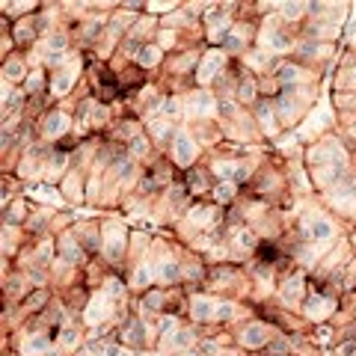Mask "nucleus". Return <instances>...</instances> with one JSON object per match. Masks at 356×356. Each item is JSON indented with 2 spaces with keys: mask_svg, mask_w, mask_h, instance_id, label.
Returning a JSON list of instances; mask_svg holds the SVG:
<instances>
[{
  "mask_svg": "<svg viewBox=\"0 0 356 356\" xmlns=\"http://www.w3.org/2000/svg\"><path fill=\"white\" fill-rule=\"evenodd\" d=\"M172 161L181 170H193L199 166V146H196V134L191 131H178L172 140Z\"/></svg>",
  "mask_w": 356,
  "mask_h": 356,
  "instance_id": "f257e3e1",
  "label": "nucleus"
},
{
  "mask_svg": "<svg viewBox=\"0 0 356 356\" xmlns=\"http://www.w3.org/2000/svg\"><path fill=\"white\" fill-rule=\"evenodd\" d=\"M69 131H72V119H69V113H65V110H60V107L48 110V113L42 116V122H39V137H42V140L60 143V140L69 137Z\"/></svg>",
  "mask_w": 356,
  "mask_h": 356,
  "instance_id": "f03ea898",
  "label": "nucleus"
},
{
  "mask_svg": "<svg viewBox=\"0 0 356 356\" xmlns=\"http://www.w3.org/2000/svg\"><path fill=\"white\" fill-rule=\"evenodd\" d=\"M238 341L241 348L247 350H267V344H270V330H267L261 321H247L241 330H238Z\"/></svg>",
  "mask_w": 356,
  "mask_h": 356,
  "instance_id": "7ed1b4c3",
  "label": "nucleus"
},
{
  "mask_svg": "<svg viewBox=\"0 0 356 356\" xmlns=\"http://www.w3.org/2000/svg\"><path fill=\"white\" fill-rule=\"evenodd\" d=\"M300 232H303L306 241H330V238H336V222L327 217H306Z\"/></svg>",
  "mask_w": 356,
  "mask_h": 356,
  "instance_id": "20e7f679",
  "label": "nucleus"
},
{
  "mask_svg": "<svg viewBox=\"0 0 356 356\" xmlns=\"http://www.w3.org/2000/svg\"><path fill=\"white\" fill-rule=\"evenodd\" d=\"M191 321H196V324L217 321V303L211 297H191Z\"/></svg>",
  "mask_w": 356,
  "mask_h": 356,
  "instance_id": "39448f33",
  "label": "nucleus"
},
{
  "mask_svg": "<svg viewBox=\"0 0 356 356\" xmlns=\"http://www.w3.org/2000/svg\"><path fill=\"white\" fill-rule=\"evenodd\" d=\"M57 247H60V259H63L65 264H81V261H83V255H86L83 247H81V241H77V235L72 238L69 232H65V235L60 238Z\"/></svg>",
  "mask_w": 356,
  "mask_h": 356,
  "instance_id": "423d86ee",
  "label": "nucleus"
},
{
  "mask_svg": "<svg viewBox=\"0 0 356 356\" xmlns=\"http://www.w3.org/2000/svg\"><path fill=\"white\" fill-rule=\"evenodd\" d=\"M161 60H163V48H161V44L146 42V44H140L137 57H134V65H140V69L146 72V69H154Z\"/></svg>",
  "mask_w": 356,
  "mask_h": 356,
  "instance_id": "0eeeda50",
  "label": "nucleus"
},
{
  "mask_svg": "<svg viewBox=\"0 0 356 356\" xmlns=\"http://www.w3.org/2000/svg\"><path fill=\"white\" fill-rule=\"evenodd\" d=\"M3 77H6V83H9V86L24 83V81H27V65H24V60L6 57V60H3Z\"/></svg>",
  "mask_w": 356,
  "mask_h": 356,
  "instance_id": "6e6552de",
  "label": "nucleus"
},
{
  "mask_svg": "<svg viewBox=\"0 0 356 356\" xmlns=\"http://www.w3.org/2000/svg\"><path fill=\"white\" fill-rule=\"evenodd\" d=\"M211 196H214V205L226 208V205H232L238 199V184L235 181H217L214 191H211Z\"/></svg>",
  "mask_w": 356,
  "mask_h": 356,
  "instance_id": "1a4fd4ad",
  "label": "nucleus"
},
{
  "mask_svg": "<svg viewBox=\"0 0 356 356\" xmlns=\"http://www.w3.org/2000/svg\"><path fill=\"white\" fill-rule=\"evenodd\" d=\"M152 137L149 134H140V137H134L131 143H128V154H131V161H140V158H146V154L152 152Z\"/></svg>",
  "mask_w": 356,
  "mask_h": 356,
  "instance_id": "9d476101",
  "label": "nucleus"
},
{
  "mask_svg": "<svg viewBox=\"0 0 356 356\" xmlns=\"http://www.w3.org/2000/svg\"><path fill=\"white\" fill-rule=\"evenodd\" d=\"M51 303V291H44V288H36V291L30 294V300H24V303H21V312H36V309H42V306H48Z\"/></svg>",
  "mask_w": 356,
  "mask_h": 356,
  "instance_id": "9b49d317",
  "label": "nucleus"
},
{
  "mask_svg": "<svg viewBox=\"0 0 356 356\" xmlns=\"http://www.w3.org/2000/svg\"><path fill=\"white\" fill-rule=\"evenodd\" d=\"M44 81H48V77H44V69H33L21 89H24L27 95H36V92H42V89H44Z\"/></svg>",
  "mask_w": 356,
  "mask_h": 356,
  "instance_id": "f8f14e48",
  "label": "nucleus"
},
{
  "mask_svg": "<svg viewBox=\"0 0 356 356\" xmlns=\"http://www.w3.org/2000/svg\"><path fill=\"white\" fill-rule=\"evenodd\" d=\"M137 273H152V270H149V267H140ZM137 282H140V285H149V276H137Z\"/></svg>",
  "mask_w": 356,
  "mask_h": 356,
  "instance_id": "ddd939ff",
  "label": "nucleus"
}]
</instances>
